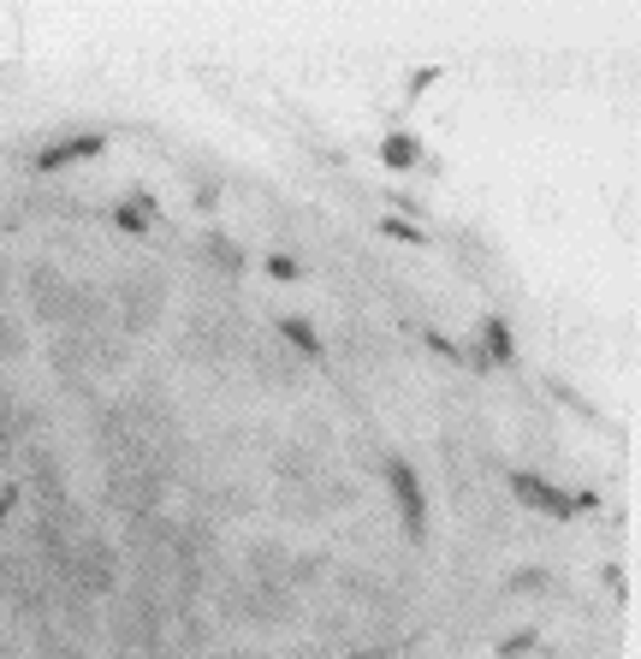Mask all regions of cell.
Wrapping results in <instances>:
<instances>
[{"label": "cell", "mask_w": 641, "mask_h": 659, "mask_svg": "<svg viewBox=\"0 0 641 659\" xmlns=\"http://www.w3.org/2000/svg\"><path fill=\"white\" fill-rule=\"evenodd\" d=\"M387 481H392V499H398L404 529L422 535V529H428V506H422V488H415V470H410L404 458H392V463H387Z\"/></svg>", "instance_id": "obj_1"}, {"label": "cell", "mask_w": 641, "mask_h": 659, "mask_svg": "<svg viewBox=\"0 0 641 659\" xmlns=\"http://www.w3.org/2000/svg\"><path fill=\"white\" fill-rule=\"evenodd\" d=\"M511 493L523 499V506H534V511H547V517H577V506H570V493H559V488H547V481H534V476H523L517 470L511 476Z\"/></svg>", "instance_id": "obj_2"}, {"label": "cell", "mask_w": 641, "mask_h": 659, "mask_svg": "<svg viewBox=\"0 0 641 659\" xmlns=\"http://www.w3.org/2000/svg\"><path fill=\"white\" fill-rule=\"evenodd\" d=\"M101 149H108V137L83 131V137H72V143H54V149H42V154H37V167H42V172H60L66 161H90V154H101Z\"/></svg>", "instance_id": "obj_3"}, {"label": "cell", "mask_w": 641, "mask_h": 659, "mask_svg": "<svg viewBox=\"0 0 641 659\" xmlns=\"http://www.w3.org/2000/svg\"><path fill=\"white\" fill-rule=\"evenodd\" d=\"M415 154H422V149H415L410 131H392L387 143H380V161H387V167H415Z\"/></svg>", "instance_id": "obj_4"}, {"label": "cell", "mask_w": 641, "mask_h": 659, "mask_svg": "<svg viewBox=\"0 0 641 659\" xmlns=\"http://www.w3.org/2000/svg\"><path fill=\"white\" fill-rule=\"evenodd\" d=\"M280 333H286L291 345H298L303 357H321V339H316V327H309L303 316H286V321H280Z\"/></svg>", "instance_id": "obj_5"}, {"label": "cell", "mask_w": 641, "mask_h": 659, "mask_svg": "<svg viewBox=\"0 0 641 659\" xmlns=\"http://www.w3.org/2000/svg\"><path fill=\"white\" fill-rule=\"evenodd\" d=\"M481 339H488V357L493 362H511V327L505 321H481Z\"/></svg>", "instance_id": "obj_6"}, {"label": "cell", "mask_w": 641, "mask_h": 659, "mask_svg": "<svg viewBox=\"0 0 641 659\" xmlns=\"http://www.w3.org/2000/svg\"><path fill=\"white\" fill-rule=\"evenodd\" d=\"M380 232H387V238H398V244H428V232H415L410 220H398V214H387V220H380Z\"/></svg>", "instance_id": "obj_7"}, {"label": "cell", "mask_w": 641, "mask_h": 659, "mask_svg": "<svg viewBox=\"0 0 641 659\" xmlns=\"http://www.w3.org/2000/svg\"><path fill=\"white\" fill-rule=\"evenodd\" d=\"M534 641H541V636H534V630H523V636H511V641H499V659H517V653H529V648H534Z\"/></svg>", "instance_id": "obj_8"}, {"label": "cell", "mask_w": 641, "mask_h": 659, "mask_svg": "<svg viewBox=\"0 0 641 659\" xmlns=\"http://www.w3.org/2000/svg\"><path fill=\"white\" fill-rule=\"evenodd\" d=\"M268 273L273 280H298V262H291V256H268Z\"/></svg>", "instance_id": "obj_9"}, {"label": "cell", "mask_w": 641, "mask_h": 659, "mask_svg": "<svg viewBox=\"0 0 641 659\" xmlns=\"http://www.w3.org/2000/svg\"><path fill=\"white\" fill-rule=\"evenodd\" d=\"M119 232H143V208H119Z\"/></svg>", "instance_id": "obj_10"}, {"label": "cell", "mask_w": 641, "mask_h": 659, "mask_svg": "<svg viewBox=\"0 0 641 659\" xmlns=\"http://www.w3.org/2000/svg\"><path fill=\"white\" fill-rule=\"evenodd\" d=\"M434 78H440V66H422V72L410 78V96H422V90H428V83H434Z\"/></svg>", "instance_id": "obj_11"}, {"label": "cell", "mask_w": 641, "mask_h": 659, "mask_svg": "<svg viewBox=\"0 0 641 659\" xmlns=\"http://www.w3.org/2000/svg\"><path fill=\"white\" fill-rule=\"evenodd\" d=\"M12 499H19V493H0V517H7V511H12Z\"/></svg>", "instance_id": "obj_12"}, {"label": "cell", "mask_w": 641, "mask_h": 659, "mask_svg": "<svg viewBox=\"0 0 641 659\" xmlns=\"http://www.w3.org/2000/svg\"><path fill=\"white\" fill-rule=\"evenodd\" d=\"M357 659H374V653H357Z\"/></svg>", "instance_id": "obj_13"}]
</instances>
